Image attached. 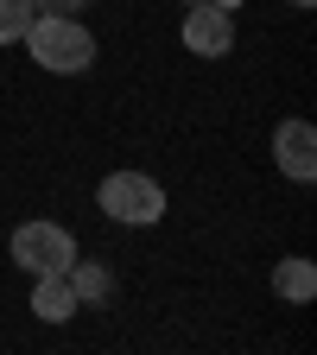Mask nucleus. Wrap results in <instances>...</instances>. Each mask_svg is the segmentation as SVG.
Segmentation results:
<instances>
[{"label":"nucleus","mask_w":317,"mask_h":355,"mask_svg":"<svg viewBox=\"0 0 317 355\" xmlns=\"http://www.w3.org/2000/svg\"><path fill=\"white\" fill-rule=\"evenodd\" d=\"M64 273H70V292H76V304H102V298L114 292V279H108V266H102V260H83V254H76V260L64 266Z\"/></svg>","instance_id":"6e6552de"},{"label":"nucleus","mask_w":317,"mask_h":355,"mask_svg":"<svg viewBox=\"0 0 317 355\" xmlns=\"http://www.w3.org/2000/svg\"><path fill=\"white\" fill-rule=\"evenodd\" d=\"M19 44L32 51V64L51 70V76H83V70H96V32L83 26V13H38Z\"/></svg>","instance_id":"f257e3e1"},{"label":"nucleus","mask_w":317,"mask_h":355,"mask_svg":"<svg viewBox=\"0 0 317 355\" xmlns=\"http://www.w3.org/2000/svg\"><path fill=\"white\" fill-rule=\"evenodd\" d=\"M185 7H191V0H185Z\"/></svg>","instance_id":"ddd939ff"},{"label":"nucleus","mask_w":317,"mask_h":355,"mask_svg":"<svg viewBox=\"0 0 317 355\" xmlns=\"http://www.w3.org/2000/svg\"><path fill=\"white\" fill-rule=\"evenodd\" d=\"M32 311L44 324H64V318H76V292H70V273H32Z\"/></svg>","instance_id":"423d86ee"},{"label":"nucleus","mask_w":317,"mask_h":355,"mask_svg":"<svg viewBox=\"0 0 317 355\" xmlns=\"http://www.w3.org/2000/svg\"><path fill=\"white\" fill-rule=\"evenodd\" d=\"M32 7H38V13H83L89 0H32Z\"/></svg>","instance_id":"9d476101"},{"label":"nucleus","mask_w":317,"mask_h":355,"mask_svg":"<svg viewBox=\"0 0 317 355\" xmlns=\"http://www.w3.org/2000/svg\"><path fill=\"white\" fill-rule=\"evenodd\" d=\"M273 292H280L286 304H311V298H317V266H311L305 254L280 260V266H273Z\"/></svg>","instance_id":"0eeeda50"},{"label":"nucleus","mask_w":317,"mask_h":355,"mask_svg":"<svg viewBox=\"0 0 317 355\" xmlns=\"http://www.w3.org/2000/svg\"><path fill=\"white\" fill-rule=\"evenodd\" d=\"M185 51L191 58H229L235 51V13H222L209 7V0H191V13H185Z\"/></svg>","instance_id":"20e7f679"},{"label":"nucleus","mask_w":317,"mask_h":355,"mask_svg":"<svg viewBox=\"0 0 317 355\" xmlns=\"http://www.w3.org/2000/svg\"><path fill=\"white\" fill-rule=\"evenodd\" d=\"M286 7H298V13H305V7H317V0H286Z\"/></svg>","instance_id":"f8f14e48"},{"label":"nucleus","mask_w":317,"mask_h":355,"mask_svg":"<svg viewBox=\"0 0 317 355\" xmlns=\"http://www.w3.org/2000/svg\"><path fill=\"white\" fill-rule=\"evenodd\" d=\"M32 19H38V7H32V0H0V44H19Z\"/></svg>","instance_id":"1a4fd4ad"},{"label":"nucleus","mask_w":317,"mask_h":355,"mask_svg":"<svg viewBox=\"0 0 317 355\" xmlns=\"http://www.w3.org/2000/svg\"><path fill=\"white\" fill-rule=\"evenodd\" d=\"M13 260H19V273H64L76 260V235L64 222H19L13 229Z\"/></svg>","instance_id":"7ed1b4c3"},{"label":"nucleus","mask_w":317,"mask_h":355,"mask_svg":"<svg viewBox=\"0 0 317 355\" xmlns=\"http://www.w3.org/2000/svg\"><path fill=\"white\" fill-rule=\"evenodd\" d=\"M96 209L108 222H127V229H153V222L165 216V191L146 171H108L96 184Z\"/></svg>","instance_id":"f03ea898"},{"label":"nucleus","mask_w":317,"mask_h":355,"mask_svg":"<svg viewBox=\"0 0 317 355\" xmlns=\"http://www.w3.org/2000/svg\"><path fill=\"white\" fill-rule=\"evenodd\" d=\"M209 7H222V13H235V7H241V0H209Z\"/></svg>","instance_id":"9b49d317"},{"label":"nucleus","mask_w":317,"mask_h":355,"mask_svg":"<svg viewBox=\"0 0 317 355\" xmlns=\"http://www.w3.org/2000/svg\"><path fill=\"white\" fill-rule=\"evenodd\" d=\"M273 165L292 184H311L317 178V127L311 121H280L273 127Z\"/></svg>","instance_id":"39448f33"}]
</instances>
